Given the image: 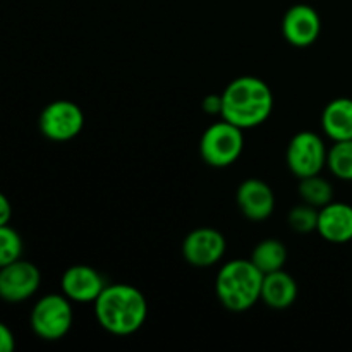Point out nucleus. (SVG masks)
Masks as SVG:
<instances>
[{
  "label": "nucleus",
  "mask_w": 352,
  "mask_h": 352,
  "mask_svg": "<svg viewBox=\"0 0 352 352\" xmlns=\"http://www.w3.org/2000/svg\"><path fill=\"white\" fill-rule=\"evenodd\" d=\"M298 192L301 196L302 203H308V205L315 206L318 210L333 201L332 184L320 174L299 179Z\"/></svg>",
  "instance_id": "17"
},
{
  "label": "nucleus",
  "mask_w": 352,
  "mask_h": 352,
  "mask_svg": "<svg viewBox=\"0 0 352 352\" xmlns=\"http://www.w3.org/2000/svg\"><path fill=\"white\" fill-rule=\"evenodd\" d=\"M329 150L322 136L313 131H301L294 134L287 144L285 162L292 174L298 179L316 175L327 167Z\"/></svg>",
  "instance_id": "7"
},
{
  "label": "nucleus",
  "mask_w": 352,
  "mask_h": 352,
  "mask_svg": "<svg viewBox=\"0 0 352 352\" xmlns=\"http://www.w3.org/2000/svg\"><path fill=\"white\" fill-rule=\"evenodd\" d=\"M60 287L62 294L67 296L72 302L88 305L98 299L107 287V282L96 268L89 265H72L62 274Z\"/></svg>",
  "instance_id": "11"
},
{
  "label": "nucleus",
  "mask_w": 352,
  "mask_h": 352,
  "mask_svg": "<svg viewBox=\"0 0 352 352\" xmlns=\"http://www.w3.org/2000/svg\"><path fill=\"white\" fill-rule=\"evenodd\" d=\"M71 299L64 294H47L34 302L31 309L30 325L34 336L55 342L71 332L74 313Z\"/></svg>",
  "instance_id": "5"
},
{
  "label": "nucleus",
  "mask_w": 352,
  "mask_h": 352,
  "mask_svg": "<svg viewBox=\"0 0 352 352\" xmlns=\"http://www.w3.org/2000/svg\"><path fill=\"white\" fill-rule=\"evenodd\" d=\"M40 268L23 258L0 268V299L10 305L33 298L40 289Z\"/></svg>",
  "instance_id": "8"
},
{
  "label": "nucleus",
  "mask_w": 352,
  "mask_h": 352,
  "mask_svg": "<svg viewBox=\"0 0 352 352\" xmlns=\"http://www.w3.org/2000/svg\"><path fill=\"white\" fill-rule=\"evenodd\" d=\"M322 129L332 141L352 140V98L340 96L325 105Z\"/></svg>",
  "instance_id": "15"
},
{
  "label": "nucleus",
  "mask_w": 352,
  "mask_h": 352,
  "mask_svg": "<svg viewBox=\"0 0 352 352\" xmlns=\"http://www.w3.org/2000/svg\"><path fill=\"white\" fill-rule=\"evenodd\" d=\"M263 277L251 260L229 261L217 274V298L229 311H248L261 299Z\"/></svg>",
  "instance_id": "3"
},
{
  "label": "nucleus",
  "mask_w": 352,
  "mask_h": 352,
  "mask_svg": "<svg viewBox=\"0 0 352 352\" xmlns=\"http://www.w3.org/2000/svg\"><path fill=\"white\" fill-rule=\"evenodd\" d=\"M316 232L327 243H352V206L342 201H332L320 208Z\"/></svg>",
  "instance_id": "13"
},
{
  "label": "nucleus",
  "mask_w": 352,
  "mask_h": 352,
  "mask_svg": "<svg viewBox=\"0 0 352 352\" xmlns=\"http://www.w3.org/2000/svg\"><path fill=\"white\" fill-rule=\"evenodd\" d=\"M38 127L47 140L65 143L81 134L85 127V112L71 100H55L41 110Z\"/></svg>",
  "instance_id": "6"
},
{
  "label": "nucleus",
  "mask_w": 352,
  "mask_h": 352,
  "mask_svg": "<svg viewBox=\"0 0 352 352\" xmlns=\"http://www.w3.org/2000/svg\"><path fill=\"white\" fill-rule=\"evenodd\" d=\"M327 167L340 181H352V140L333 141L327 155Z\"/></svg>",
  "instance_id": "18"
},
{
  "label": "nucleus",
  "mask_w": 352,
  "mask_h": 352,
  "mask_svg": "<svg viewBox=\"0 0 352 352\" xmlns=\"http://www.w3.org/2000/svg\"><path fill=\"white\" fill-rule=\"evenodd\" d=\"M227 250L226 237L213 227H198L186 236L182 256L189 265L198 268L213 267L223 258Z\"/></svg>",
  "instance_id": "9"
},
{
  "label": "nucleus",
  "mask_w": 352,
  "mask_h": 352,
  "mask_svg": "<svg viewBox=\"0 0 352 352\" xmlns=\"http://www.w3.org/2000/svg\"><path fill=\"white\" fill-rule=\"evenodd\" d=\"M237 206L248 220L263 222L275 212V192L261 179H246L237 188Z\"/></svg>",
  "instance_id": "12"
},
{
  "label": "nucleus",
  "mask_w": 352,
  "mask_h": 352,
  "mask_svg": "<svg viewBox=\"0 0 352 352\" xmlns=\"http://www.w3.org/2000/svg\"><path fill=\"white\" fill-rule=\"evenodd\" d=\"M287 223L296 234H311L318 226V208L302 203L294 206L287 215Z\"/></svg>",
  "instance_id": "20"
},
{
  "label": "nucleus",
  "mask_w": 352,
  "mask_h": 352,
  "mask_svg": "<svg viewBox=\"0 0 352 352\" xmlns=\"http://www.w3.org/2000/svg\"><path fill=\"white\" fill-rule=\"evenodd\" d=\"M298 282L287 272L267 274L261 285V301L272 309H287L298 299Z\"/></svg>",
  "instance_id": "14"
},
{
  "label": "nucleus",
  "mask_w": 352,
  "mask_h": 352,
  "mask_svg": "<svg viewBox=\"0 0 352 352\" xmlns=\"http://www.w3.org/2000/svg\"><path fill=\"white\" fill-rule=\"evenodd\" d=\"M12 219V205L9 198L0 191V226H7Z\"/></svg>",
  "instance_id": "23"
},
{
  "label": "nucleus",
  "mask_w": 352,
  "mask_h": 352,
  "mask_svg": "<svg viewBox=\"0 0 352 352\" xmlns=\"http://www.w3.org/2000/svg\"><path fill=\"white\" fill-rule=\"evenodd\" d=\"M322 33V19L315 7L296 3L282 17V36L292 47L305 48L315 43Z\"/></svg>",
  "instance_id": "10"
},
{
  "label": "nucleus",
  "mask_w": 352,
  "mask_h": 352,
  "mask_svg": "<svg viewBox=\"0 0 352 352\" xmlns=\"http://www.w3.org/2000/svg\"><path fill=\"white\" fill-rule=\"evenodd\" d=\"M201 109L208 116H222V95H215V93L206 95L201 103Z\"/></svg>",
  "instance_id": "21"
},
{
  "label": "nucleus",
  "mask_w": 352,
  "mask_h": 352,
  "mask_svg": "<svg viewBox=\"0 0 352 352\" xmlns=\"http://www.w3.org/2000/svg\"><path fill=\"white\" fill-rule=\"evenodd\" d=\"M274 107V91L256 76H239L222 91V119L243 131L267 122Z\"/></svg>",
  "instance_id": "1"
},
{
  "label": "nucleus",
  "mask_w": 352,
  "mask_h": 352,
  "mask_svg": "<svg viewBox=\"0 0 352 352\" xmlns=\"http://www.w3.org/2000/svg\"><path fill=\"white\" fill-rule=\"evenodd\" d=\"M23 237L16 229L7 223L0 226V268L23 256Z\"/></svg>",
  "instance_id": "19"
},
{
  "label": "nucleus",
  "mask_w": 352,
  "mask_h": 352,
  "mask_svg": "<svg viewBox=\"0 0 352 352\" xmlns=\"http://www.w3.org/2000/svg\"><path fill=\"white\" fill-rule=\"evenodd\" d=\"M14 349H16V337L6 323L0 322V352H12Z\"/></svg>",
  "instance_id": "22"
},
{
  "label": "nucleus",
  "mask_w": 352,
  "mask_h": 352,
  "mask_svg": "<svg viewBox=\"0 0 352 352\" xmlns=\"http://www.w3.org/2000/svg\"><path fill=\"white\" fill-rule=\"evenodd\" d=\"M287 248L278 239H263L254 246L251 261L263 275L284 270L287 263Z\"/></svg>",
  "instance_id": "16"
},
{
  "label": "nucleus",
  "mask_w": 352,
  "mask_h": 352,
  "mask_svg": "<svg viewBox=\"0 0 352 352\" xmlns=\"http://www.w3.org/2000/svg\"><path fill=\"white\" fill-rule=\"evenodd\" d=\"M243 151L244 131L226 119L206 127L199 140V155L210 167H229L239 160Z\"/></svg>",
  "instance_id": "4"
},
{
  "label": "nucleus",
  "mask_w": 352,
  "mask_h": 352,
  "mask_svg": "<svg viewBox=\"0 0 352 352\" xmlns=\"http://www.w3.org/2000/svg\"><path fill=\"white\" fill-rule=\"evenodd\" d=\"M93 305L98 325L112 336H133L148 318L146 298L131 284L107 285Z\"/></svg>",
  "instance_id": "2"
}]
</instances>
